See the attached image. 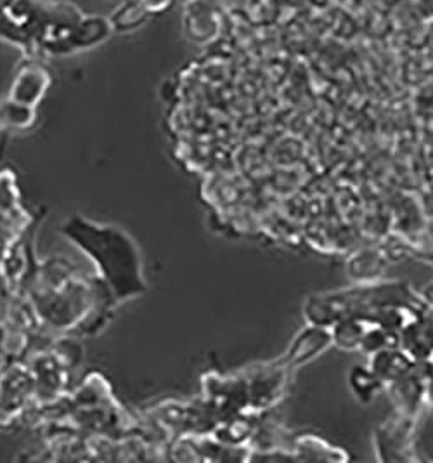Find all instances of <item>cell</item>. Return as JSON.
<instances>
[{"mask_svg":"<svg viewBox=\"0 0 433 463\" xmlns=\"http://www.w3.org/2000/svg\"><path fill=\"white\" fill-rule=\"evenodd\" d=\"M11 295H13V288L9 287L5 276L0 269V319L7 315V309L11 306Z\"/></svg>","mask_w":433,"mask_h":463,"instance_id":"obj_6","label":"cell"},{"mask_svg":"<svg viewBox=\"0 0 433 463\" xmlns=\"http://www.w3.org/2000/svg\"><path fill=\"white\" fill-rule=\"evenodd\" d=\"M33 396V379L30 368L13 364L2 370L0 375V417L9 421L24 408L26 401Z\"/></svg>","mask_w":433,"mask_h":463,"instance_id":"obj_2","label":"cell"},{"mask_svg":"<svg viewBox=\"0 0 433 463\" xmlns=\"http://www.w3.org/2000/svg\"><path fill=\"white\" fill-rule=\"evenodd\" d=\"M45 89V80L41 73H24L13 89V101L21 105L33 106Z\"/></svg>","mask_w":433,"mask_h":463,"instance_id":"obj_4","label":"cell"},{"mask_svg":"<svg viewBox=\"0 0 433 463\" xmlns=\"http://www.w3.org/2000/svg\"><path fill=\"white\" fill-rule=\"evenodd\" d=\"M62 234L94 262L117 304L145 292L141 253L134 240L120 228L73 215L62 224Z\"/></svg>","mask_w":433,"mask_h":463,"instance_id":"obj_1","label":"cell"},{"mask_svg":"<svg viewBox=\"0 0 433 463\" xmlns=\"http://www.w3.org/2000/svg\"><path fill=\"white\" fill-rule=\"evenodd\" d=\"M33 122V111L32 106L21 105V103H9L0 108V124L5 127H16L26 128Z\"/></svg>","mask_w":433,"mask_h":463,"instance_id":"obj_5","label":"cell"},{"mask_svg":"<svg viewBox=\"0 0 433 463\" xmlns=\"http://www.w3.org/2000/svg\"><path fill=\"white\" fill-rule=\"evenodd\" d=\"M64 361L58 354L43 353L32 361L30 372L33 379V396L43 404L56 402L61 396L66 377Z\"/></svg>","mask_w":433,"mask_h":463,"instance_id":"obj_3","label":"cell"}]
</instances>
